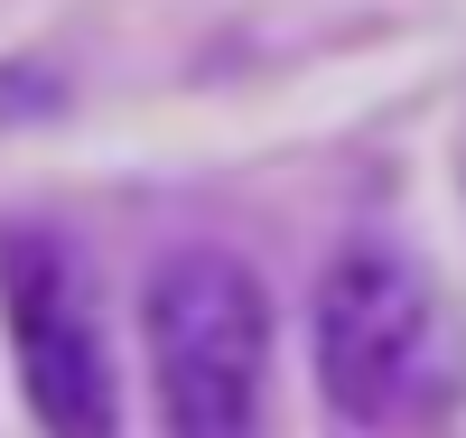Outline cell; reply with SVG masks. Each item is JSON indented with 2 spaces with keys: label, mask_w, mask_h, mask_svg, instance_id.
<instances>
[{
  "label": "cell",
  "mask_w": 466,
  "mask_h": 438,
  "mask_svg": "<svg viewBox=\"0 0 466 438\" xmlns=\"http://www.w3.org/2000/svg\"><path fill=\"white\" fill-rule=\"evenodd\" d=\"M318 392L345 429L364 438H410L439 429L466 392L448 308L401 243H345L318 280Z\"/></svg>",
  "instance_id": "obj_1"
},
{
  "label": "cell",
  "mask_w": 466,
  "mask_h": 438,
  "mask_svg": "<svg viewBox=\"0 0 466 438\" xmlns=\"http://www.w3.org/2000/svg\"><path fill=\"white\" fill-rule=\"evenodd\" d=\"M149 364H159L168 438H261L270 411V290L252 261L215 243H187L149 270Z\"/></svg>",
  "instance_id": "obj_2"
},
{
  "label": "cell",
  "mask_w": 466,
  "mask_h": 438,
  "mask_svg": "<svg viewBox=\"0 0 466 438\" xmlns=\"http://www.w3.org/2000/svg\"><path fill=\"white\" fill-rule=\"evenodd\" d=\"M0 317H10V354L28 382V411L47 438H112L122 429V392H112V354H103V317L75 252L56 233H0Z\"/></svg>",
  "instance_id": "obj_3"
}]
</instances>
